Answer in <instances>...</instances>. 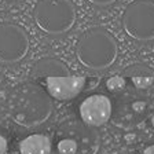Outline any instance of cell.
Segmentation results:
<instances>
[{"label":"cell","mask_w":154,"mask_h":154,"mask_svg":"<svg viewBox=\"0 0 154 154\" xmlns=\"http://www.w3.org/2000/svg\"><path fill=\"white\" fill-rule=\"evenodd\" d=\"M57 150L59 154H79L80 144L74 138H63L58 142Z\"/></svg>","instance_id":"8fae6325"},{"label":"cell","mask_w":154,"mask_h":154,"mask_svg":"<svg viewBox=\"0 0 154 154\" xmlns=\"http://www.w3.org/2000/svg\"><path fill=\"white\" fill-rule=\"evenodd\" d=\"M125 85H127V81L121 76H113L106 81L107 90L112 91V92H120V91H122L125 88Z\"/></svg>","instance_id":"7c38bea8"},{"label":"cell","mask_w":154,"mask_h":154,"mask_svg":"<svg viewBox=\"0 0 154 154\" xmlns=\"http://www.w3.org/2000/svg\"><path fill=\"white\" fill-rule=\"evenodd\" d=\"M88 2L95 4V6L103 7V6H110V4H113L114 2H117V0H88Z\"/></svg>","instance_id":"4fadbf2b"},{"label":"cell","mask_w":154,"mask_h":154,"mask_svg":"<svg viewBox=\"0 0 154 154\" xmlns=\"http://www.w3.org/2000/svg\"><path fill=\"white\" fill-rule=\"evenodd\" d=\"M151 125H153V128H154V116L151 117Z\"/></svg>","instance_id":"e0dca14e"},{"label":"cell","mask_w":154,"mask_h":154,"mask_svg":"<svg viewBox=\"0 0 154 154\" xmlns=\"http://www.w3.org/2000/svg\"><path fill=\"white\" fill-rule=\"evenodd\" d=\"M143 154H154V144H150L143 150Z\"/></svg>","instance_id":"2e32d148"},{"label":"cell","mask_w":154,"mask_h":154,"mask_svg":"<svg viewBox=\"0 0 154 154\" xmlns=\"http://www.w3.org/2000/svg\"><path fill=\"white\" fill-rule=\"evenodd\" d=\"M76 57L91 70H103L112 66L119 57V45L112 33L102 26H92L81 33L76 44Z\"/></svg>","instance_id":"7a4b0ae2"},{"label":"cell","mask_w":154,"mask_h":154,"mask_svg":"<svg viewBox=\"0 0 154 154\" xmlns=\"http://www.w3.org/2000/svg\"><path fill=\"white\" fill-rule=\"evenodd\" d=\"M122 28L125 33L138 42L154 40V2L135 0L124 11Z\"/></svg>","instance_id":"277c9868"},{"label":"cell","mask_w":154,"mask_h":154,"mask_svg":"<svg viewBox=\"0 0 154 154\" xmlns=\"http://www.w3.org/2000/svg\"><path fill=\"white\" fill-rule=\"evenodd\" d=\"M124 74L136 90H147L154 84V70L143 63L129 65L124 70Z\"/></svg>","instance_id":"9c48e42d"},{"label":"cell","mask_w":154,"mask_h":154,"mask_svg":"<svg viewBox=\"0 0 154 154\" xmlns=\"http://www.w3.org/2000/svg\"><path fill=\"white\" fill-rule=\"evenodd\" d=\"M33 18L40 30L48 35H63L73 28L77 11L72 0H38Z\"/></svg>","instance_id":"3957f363"},{"label":"cell","mask_w":154,"mask_h":154,"mask_svg":"<svg viewBox=\"0 0 154 154\" xmlns=\"http://www.w3.org/2000/svg\"><path fill=\"white\" fill-rule=\"evenodd\" d=\"M51 140L42 134L29 135L19 143L21 154H51Z\"/></svg>","instance_id":"30bf717a"},{"label":"cell","mask_w":154,"mask_h":154,"mask_svg":"<svg viewBox=\"0 0 154 154\" xmlns=\"http://www.w3.org/2000/svg\"><path fill=\"white\" fill-rule=\"evenodd\" d=\"M69 73H72V72L67 67L66 63H63L61 59L51 57L38 59L32 67V77L38 83H42L47 77L59 76V74H69Z\"/></svg>","instance_id":"ba28073f"},{"label":"cell","mask_w":154,"mask_h":154,"mask_svg":"<svg viewBox=\"0 0 154 154\" xmlns=\"http://www.w3.org/2000/svg\"><path fill=\"white\" fill-rule=\"evenodd\" d=\"M112 116V102L106 95L94 94L81 102L80 117L88 127H100L109 121Z\"/></svg>","instance_id":"52a82bcc"},{"label":"cell","mask_w":154,"mask_h":154,"mask_svg":"<svg viewBox=\"0 0 154 154\" xmlns=\"http://www.w3.org/2000/svg\"><path fill=\"white\" fill-rule=\"evenodd\" d=\"M11 119L18 125L33 128L45 122L52 114V98L36 81H25L13 87L7 96Z\"/></svg>","instance_id":"6da1fadb"},{"label":"cell","mask_w":154,"mask_h":154,"mask_svg":"<svg viewBox=\"0 0 154 154\" xmlns=\"http://www.w3.org/2000/svg\"><path fill=\"white\" fill-rule=\"evenodd\" d=\"M7 151V140L3 135H0V154H6Z\"/></svg>","instance_id":"5bb4252c"},{"label":"cell","mask_w":154,"mask_h":154,"mask_svg":"<svg viewBox=\"0 0 154 154\" xmlns=\"http://www.w3.org/2000/svg\"><path fill=\"white\" fill-rule=\"evenodd\" d=\"M42 84L52 99L69 100L76 98L83 91L85 85V77L74 73L59 74L47 77L42 81Z\"/></svg>","instance_id":"8992f818"},{"label":"cell","mask_w":154,"mask_h":154,"mask_svg":"<svg viewBox=\"0 0 154 154\" xmlns=\"http://www.w3.org/2000/svg\"><path fill=\"white\" fill-rule=\"evenodd\" d=\"M132 107H134V110H135V112L140 113L142 110H144V107H146V105H144L143 102H135L134 105H132Z\"/></svg>","instance_id":"9a60e30c"},{"label":"cell","mask_w":154,"mask_h":154,"mask_svg":"<svg viewBox=\"0 0 154 154\" xmlns=\"http://www.w3.org/2000/svg\"><path fill=\"white\" fill-rule=\"evenodd\" d=\"M29 51V37L19 25L14 22L0 23V62L15 63L22 61Z\"/></svg>","instance_id":"5b68a950"}]
</instances>
